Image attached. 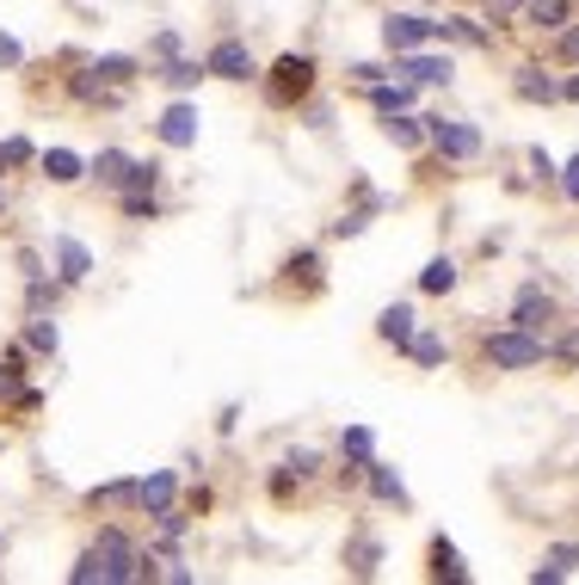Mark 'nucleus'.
Listing matches in <instances>:
<instances>
[{"mask_svg":"<svg viewBox=\"0 0 579 585\" xmlns=\"http://www.w3.org/2000/svg\"><path fill=\"white\" fill-rule=\"evenodd\" d=\"M68 580L75 585H136L142 580V542L111 523V530H99L93 549H80V561L68 567Z\"/></svg>","mask_w":579,"mask_h":585,"instance_id":"1","label":"nucleus"},{"mask_svg":"<svg viewBox=\"0 0 579 585\" xmlns=\"http://www.w3.org/2000/svg\"><path fill=\"white\" fill-rule=\"evenodd\" d=\"M481 352L493 369H536L548 357V339L543 333H524V327H505V333H487Z\"/></svg>","mask_w":579,"mask_h":585,"instance_id":"2","label":"nucleus"},{"mask_svg":"<svg viewBox=\"0 0 579 585\" xmlns=\"http://www.w3.org/2000/svg\"><path fill=\"white\" fill-rule=\"evenodd\" d=\"M309 92H314V56H297V49H290V56H278V62L266 68V99H271L278 111L302 106Z\"/></svg>","mask_w":579,"mask_h":585,"instance_id":"3","label":"nucleus"},{"mask_svg":"<svg viewBox=\"0 0 579 585\" xmlns=\"http://www.w3.org/2000/svg\"><path fill=\"white\" fill-rule=\"evenodd\" d=\"M425 142L444 154V161H475L481 154V130L463 118H425Z\"/></svg>","mask_w":579,"mask_h":585,"instance_id":"4","label":"nucleus"},{"mask_svg":"<svg viewBox=\"0 0 579 585\" xmlns=\"http://www.w3.org/2000/svg\"><path fill=\"white\" fill-rule=\"evenodd\" d=\"M204 68H210V80H259V62H253V49L241 44V37H222V44H210V56H204Z\"/></svg>","mask_w":579,"mask_h":585,"instance_id":"5","label":"nucleus"},{"mask_svg":"<svg viewBox=\"0 0 579 585\" xmlns=\"http://www.w3.org/2000/svg\"><path fill=\"white\" fill-rule=\"evenodd\" d=\"M438 37V19H425V13H389L382 19V44H389V56H408V49L432 44Z\"/></svg>","mask_w":579,"mask_h":585,"instance_id":"6","label":"nucleus"},{"mask_svg":"<svg viewBox=\"0 0 579 585\" xmlns=\"http://www.w3.org/2000/svg\"><path fill=\"white\" fill-rule=\"evenodd\" d=\"M394 75H408L413 87H450L456 62L450 56H425V49H408V56H394Z\"/></svg>","mask_w":579,"mask_h":585,"instance_id":"7","label":"nucleus"},{"mask_svg":"<svg viewBox=\"0 0 579 585\" xmlns=\"http://www.w3.org/2000/svg\"><path fill=\"white\" fill-rule=\"evenodd\" d=\"M172 499H179V475L172 468H155V475L136 481V511H148V518H160Z\"/></svg>","mask_w":579,"mask_h":585,"instance_id":"8","label":"nucleus"},{"mask_svg":"<svg viewBox=\"0 0 579 585\" xmlns=\"http://www.w3.org/2000/svg\"><path fill=\"white\" fill-rule=\"evenodd\" d=\"M56 277H63L68 290H80V284L93 277V253H87L75 234H56Z\"/></svg>","mask_w":579,"mask_h":585,"instance_id":"9","label":"nucleus"},{"mask_svg":"<svg viewBox=\"0 0 579 585\" xmlns=\"http://www.w3.org/2000/svg\"><path fill=\"white\" fill-rule=\"evenodd\" d=\"M155 136L167 142V148H191V142H198V106H186V99L167 106V111H160V123H155Z\"/></svg>","mask_w":579,"mask_h":585,"instance_id":"10","label":"nucleus"},{"mask_svg":"<svg viewBox=\"0 0 579 585\" xmlns=\"http://www.w3.org/2000/svg\"><path fill=\"white\" fill-rule=\"evenodd\" d=\"M548 321H555V302H548L536 284H524L512 302V327H524V333H548Z\"/></svg>","mask_w":579,"mask_h":585,"instance_id":"11","label":"nucleus"},{"mask_svg":"<svg viewBox=\"0 0 579 585\" xmlns=\"http://www.w3.org/2000/svg\"><path fill=\"white\" fill-rule=\"evenodd\" d=\"M517 13H524V25H531V31H548V37H561V31L574 25V0H524Z\"/></svg>","mask_w":579,"mask_h":585,"instance_id":"12","label":"nucleus"},{"mask_svg":"<svg viewBox=\"0 0 579 585\" xmlns=\"http://www.w3.org/2000/svg\"><path fill=\"white\" fill-rule=\"evenodd\" d=\"M512 92L524 99V106H555V99H561V80H548L536 62H524V68L512 75Z\"/></svg>","mask_w":579,"mask_h":585,"instance_id":"13","label":"nucleus"},{"mask_svg":"<svg viewBox=\"0 0 579 585\" xmlns=\"http://www.w3.org/2000/svg\"><path fill=\"white\" fill-rule=\"evenodd\" d=\"M130 167H136V154H124V148H99L93 161H87V173H93L105 191H124V185H130Z\"/></svg>","mask_w":579,"mask_h":585,"instance_id":"14","label":"nucleus"},{"mask_svg":"<svg viewBox=\"0 0 579 585\" xmlns=\"http://www.w3.org/2000/svg\"><path fill=\"white\" fill-rule=\"evenodd\" d=\"M37 167H44L49 185H80V179H87V161H80L75 148H44V154H37Z\"/></svg>","mask_w":579,"mask_h":585,"instance_id":"15","label":"nucleus"},{"mask_svg":"<svg viewBox=\"0 0 579 585\" xmlns=\"http://www.w3.org/2000/svg\"><path fill=\"white\" fill-rule=\"evenodd\" d=\"M364 99H370L382 118H389V111H408L413 106V80H370V87H364Z\"/></svg>","mask_w":579,"mask_h":585,"instance_id":"16","label":"nucleus"},{"mask_svg":"<svg viewBox=\"0 0 579 585\" xmlns=\"http://www.w3.org/2000/svg\"><path fill=\"white\" fill-rule=\"evenodd\" d=\"M413 321H420V314H413L408 302H389L382 314H376V339H389V345H408V339H413Z\"/></svg>","mask_w":579,"mask_h":585,"instance_id":"17","label":"nucleus"},{"mask_svg":"<svg viewBox=\"0 0 579 585\" xmlns=\"http://www.w3.org/2000/svg\"><path fill=\"white\" fill-rule=\"evenodd\" d=\"M574 567H579V542H561V549L543 554V567L531 573V585H555V580H567Z\"/></svg>","mask_w":579,"mask_h":585,"instance_id":"18","label":"nucleus"},{"mask_svg":"<svg viewBox=\"0 0 579 585\" xmlns=\"http://www.w3.org/2000/svg\"><path fill=\"white\" fill-rule=\"evenodd\" d=\"M438 37H450V44H469V49H493V31H487L481 19H438Z\"/></svg>","mask_w":579,"mask_h":585,"instance_id":"19","label":"nucleus"},{"mask_svg":"<svg viewBox=\"0 0 579 585\" xmlns=\"http://www.w3.org/2000/svg\"><path fill=\"white\" fill-rule=\"evenodd\" d=\"M63 296H68V284H63V277H56V284H49L44 272H37V277H25V314H44V308H56Z\"/></svg>","mask_w":579,"mask_h":585,"instance_id":"20","label":"nucleus"},{"mask_svg":"<svg viewBox=\"0 0 579 585\" xmlns=\"http://www.w3.org/2000/svg\"><path fill=\"white\" fill-rule=\"evenodd\" d=\"M345 567L358 573V580H376V567H382V542L352 537V542H345Z\"/></svg>","mask_w":579,"mask_h":585,"instance_id":"21","label":"nucleus"},{"mask_svg":"<svg viewBox=\"0 0 579 585\" xmlns=\"http://www.w3.org/2000/svg\"><path fill=\"white\" fill-rule=\"evenodd\" d=\"M87 68H93V75L105 80V87H130V80L142 75V62H136V56H93Z\"/></svg>","mask_w":579,"mask_h":585,"instance_id":"22","label":"nucleus"},{"mask_svg":"<svg viewBox=\"0 0 579 585\" xmlns=\"http://www.w3.org/2000/svg\"><path fill=\"white\" fill-rule=\"evenodd\" d=\"M364 481H370V493L382 499V506H408V487H401V475H394V468L370 462V468H364Z\"/></svg>","mask_w":579,"mask_h":585,"instance_id":"23","label":"nucleus"},{"mask_svg":"<svg viewBox=\"0 0 579 585\" xmlns=\"http://www.w3.org/2000/svg\"><path fill=\"white\" fill-rule=\"evenodd\" d=\"M160 80H167L172 92H191L198 80H210V68H204V62H191V56H172L167 68H160Z\"/></svg>","mask_w":579,"mask_h":585,"instance_id":"24","label":"nucleus"},{"mask_svg":"<svg viewBox=\"0 0 579 585\" xmlns=\"http://www.w3.org/2000/svg\"><path fill=\"white\" fill-rule=\"evenodd\" d=\"M420 290L425 296H450L456 290V260H450V253H438V260L420 272Z\"/></svg>","mask_w":579,"mask_h":585,"instance_id":"25","label":"nucleus"},{"mask_svg":"<svg viewBox=\"0 0 579 585\" xmlns=\"http://www.w3.org/2000/svg\"><path fill=\"white\" fill-rule=\"evenodd\" d=\"M401 352H408L413 364H425V369H432V364H444V357H450V345H444L438 333H420V327H413V339L401 345Z\"/></svg>","mask_w":579,"mask_h":585,"instance_id":"26","label":"nucleus"},{"mask_svg":"<svg viewBox=\"0 0 579 585\" xmlns=\"http://www.w3.org/2000/svg\"><path fill=\"white\" fill-rule=\"evenodd\" d=\"M376 210H382V198H370L364 210H345V216H333V222H327V234H333V241H352V234H364V229H370V216H376Z\"/></svg>","mask_w":579,"mask_h":585,"instance_id":"27","label":"nucleus"},{"mask_svg":"<svg viewBox=\"0 0 579 585\" xmlns=\"http://www.w3.org/2000/svg\"><path fill=\"white\" fill-rule=\"evenodd\" d=\"M432 580H450V585H463V580H469V567H463V554H456L444 537L432 542Z\"/></svg>","mask_w":579,"mask_h":585,"instance_id":"28","label":"nucleus"},{"mask_svg":"<svg viewBox=\"0 0 579 585\" xmlns=\"http://www.w3.org/2000/svg\"><path fill=\"white\" fill-rule=\"evenodd\" d=\"M25 345H32L37 357H56L63 333H56V321H49V314H32V321H25Z\"/></svg>","mask_w":579,"mask_h":585,"instance_id":"29","label":"nucleus"},{"mask_svg":"<svg viewBox=\"0 0 579 585\" xmlns=\"http://www.w3.org/2000/svg\"><path fill=\"white\" fill-rule=\"evenodd\" d=\"M118 210H124L130 222H160V198H155V191H118Z\"/></svg>","mask_w":579,"mask_h":585,"instance_id":"30","label":"nucleus"},{"mask_svg":"<svg viewBox=\"0 0 579 585\" xmlns=\"http://www.w3.org/2000/svg\"><path fill=\"white\" fill-rule=\"evenodd\" d=\"M87 506H93V511H99V506H105V511H111V506H136V481H105V487L87 493Z\"/></svg>","mask_w":579,"mask_h":585,"instance_id":"31","label":"nucleus"},{"mask_svg":"<svg viewBox=\"0 0 579 585\" xmlns=\"http://www.w3.org/2000/svg\"><path fill=\"white\" fill-rule=\"evenodd\" d=\"M389 136L401 142V148H420V142H425V118H408V111H389Z\"/></svg>","mask_w":579,"mask_h":585,"instance_id":"32","label":"nucleus"},{"mask_svg":"<svg viewBox=\"0 0 579 585\" xmlns=\"http://www.w3.org/2000/svg\"><path fill=\"white\" fill-rule=\"evenodd\" d=\"M278 468H283V475H297V481H314V475H321V450L302 444V450H290V456H283Z\"/></svg>","mask_w":579,"mask_h":585,"instance_id":"33","label":"nucleus"},{"mask_svg":"<svg viewBox=\"0 0 579 585\" xmlns=\"http://www.w3.org/2000/svg\"><path fill=\"white\" fill-rule=\"evenodd\" d=\"M32 161H37V148H32V142H25V136H7V142H0V173H13V167H32Z\"/></svg>","mask_w":579,"mask_h":585,"instance_id":"34","label":"nucleus"},{"mask_svg":"<svg viewBox=\"0 0 579 585\" xmlns=\"http://www.w3.org/2000/svg\"><path fill=\"white\" fill-rule=\"evenodd\" d=\"M283 272L302 277V284H314V277H321V253H314V246H302V253H290V260H283Z\"/></svg>","mask_w":579,"mask_h":585,"instance_id":"35","label":"nucleus"},{"mask_svg":"<svg viewBox=\"0 0 579 585\" xmlns=\"http://www.w3.org/2000/svg\"><path fill=\"white\" fill-rule=\"evenodd\" d=\"M19 395H25V369H19V364H7V357H0V407H13Z\"/></svg>","mask_w":579,"mask_h":585,"instance_id":"36","label":"nucleus"},{"mask_svg":"<svg viewBox=\"0 0 579 585\" xmlns=\"http://www.w3.org/2000/svg\"><path fill=\"white\" fill-rule=\"evenodd\" d=\"M155 185H160V167H155V161H136V167H130V185H124V191H155Z\"/></svg>","mask_w":579,"mask_h":585,"instance_id":"37","label":"nucleus"},{"mask_svg":"<svg viewBox=\"0 0 579 585\" xmlns=\"http://www.w3.org/2000/svg\"><path fill=\"white\" fill-rule=\"evenodd\" d=\"M19 62H25V49H19V37H7V31H0V68H19Z\"/></svg>","mask_w":579,"mask_h":585,"instance_id":"38","label":"nucleus"},{"mask_svg":"<svg viewBox=\"0 0 579 585\" xmlns=\"http://www.w3.org/2000/svg\"><path fill=\"white\" fill-rule=\"evenodd\" d=\"M561 191L579 203V154H574V161H567V167H561Z\"/></svg>","mask_w":579,"mask_h":585,"instance_id":"39","label":"nucleus"},{"mask_svg":"<svg viewBox=\"0 0 579 585\" xmlns=\"http://www.w3.org/2000/svg\"><path fill=\"white\" fill-rule=\"evenodd\" d=\"M155 56H160V62L179 56V31H160V37H155Z\"/></svg>","mask_w":579,"mask_h":585,"instance_id":"40","label":"nucleus"},{"mask_svg":"<svg viewBox=\"0 0 579 585\" xmlns=\"http://www.w3.org/2000/svg\"><path fill=\"white\" fill-rule=\"evenodd\" d=\"M352 80H358V87H370V80H382V68H376V62H352Z\"/></svg>","mask_w":579,"mask_h":585,"instance_id":"41","label":"nucleus"},{"mask_svg":"<svg viewBox=\"0 0 579 585\" xmlns=\"http://www.w3.org/2000/svg\"><path fill=\"white\" fill-rule=\"evenodd\" d=\"M561 56H567V62H579V25H567V31H561Z\"/></svg>","mask_w":579,"mask_h":585,"instance_id":"42","label":"nucleus"},{"mask_svg":"<svg viewBox=\"0 0 579 585\" xmlns=\"http://www.w3.org/2000/svg\"><path fill=\"white\" fill-rule=\"evenodd\" d=\"M531 167H536V179H555V161H548L543 148H531Z\"/></svg>","mask_w":579,"mask_h":585,"instance_id":"43","label":"nucleus"},{"mask_svg":"<svg viewBox=\"0 0 579 585\" xmlns=\"http://www.w3.org/2000/svg\"><path fill=\"white\" fill-rule=\"evenodd\" d=\"M561 99H574V106H579V75H574V80H561Z\"/></svg>","mask_w":579,"mask_h":585,"instance_id":"44","label":"nucleus"},{"mask_svg":"<svg viewBox=\"0 0 579 585\" xmlns=\"http://www.w3.org/2000/svg\"><path fill=\"white\" fill-rule=\"evenodd\" d=\"M0 216H7V185H0Z\"/></svg>","mask_w":579,"mask_h":585,"instance_id":"45","label":"nucleus"},{"mask_svg":"<svg viewBox=\"0 0 579 585\" xmlns=\"http://www.w3.org/2000/svg\"><path fill=\"white\" fill-rule=\"evenodd\" d=\"M0 554H7V537H0Z\"/></svg>","mask_w":579,"mask_h":585,"instance_id":"46","label":"nucleus"}]
</instances>
